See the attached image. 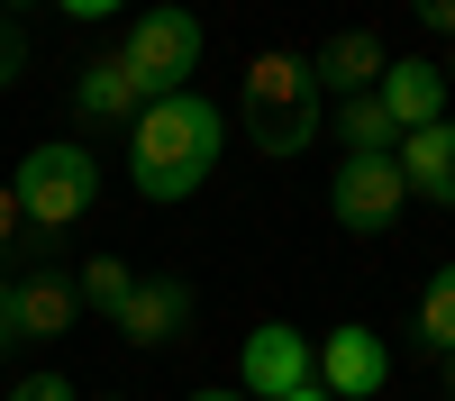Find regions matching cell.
<instances>
[{"mask_svg": "<svg viewBox=\"0 0 455 401\" xmlns=\"http://www.w3.org/2000/svg\"><path fill=\"white\" fill-rule=\"evenodd\" d=\"M109 401H119V392H109Z\"/></svg>", "mask_w": 455, "mask_h": 401, "instance_id": "27", "label": "cell"}, {"mask_svg": "<svg viewBox=\"0 0 455 401\" xmlns=\"http://www.w3.org/2000/svg\"><path fill=\"white\" fill-rule=\"evenodd\" d=\"M19 237H28V210H19L10 182H0V246H19Z\"/></svg>", "mask_w": 455, "mask_h": 401, "instance_id": "19", "label": "cell"}, {"mask_svg": "<svg viewBox=\"0 0 455 401\" xmlns=\"http://www.w3.org/2000/svg\"><path fill=\"white\" fill-rule=\"evenodd\" d=\"M328 128H337V146H347V156H401V128H392V109L373 100V92L328 100Z\"/></svg>", "mask_w": 455, "mask_h": 401, "instance_id": "13", "label": "cell"}, {"mask_svg": "<svg viewBox=\"0 0 455 401\" xmlns=\"http://www.w3.org/2000/svg\"><path fill=\"white\" fill-rule=\"evenodd\" d=\"M109 319H119V338H128V347H164L173 328L192 319V283H137Z\"/></svg>", "mask_w": 455, "mask_h": 401, "instance_id": "11", "label": "cell"}, {"mask_svg": "<svg viewBox=\"0 0 455 401\" xmlns=\"http://www.w3.org/2000/svg\"><path fill=\"white\" fill-rule=\"evenodd\" d=\"M201 19L192 10H146L137 28H128V46H119V64L137 73V92L146 100H173V92H192V64H201Z\"/></svg>", "mask_w": 455, "mask_h": 401, "instance_id": "4", "label": "cell"}, {"mask_svg": "<svg viewBox=\"0 0 455 401\" xmlns=\"http://www.w3.org/2000/svg\"><path fill=\"white\" fill-rule=\"evenodd\" d=\"M19 338V301H10V283H0V347Z\"/></svg>", "mask_w": 455, "mask_h": 401, "instance_id": "22", "label": "cell"}, {"mask_svg": "<svg viewBox=\"0 0 455 401\" xmlns=\"http://www.w3.org/2000/svg\"><path fill=\"white\" fill-rule=\"evenodd\" d=\"M10 301H19V338H64V328L83 319V292H73L64 274H28V283H10Z\"/></svg>", "mask_w": 455, "mask_h": 401, "instance_id": "12", "label": "cell"}, {"mask_svg": "<svg viewBox=\"0 0 455 401\" xmlns=\"http://www.w3.org/2000/svg\"><path fill=\"white\" fill-rule=\"evenodd\" d=\"M392 164H401V182H410L419 201L455 210V119H437V128H410Z\"/></svg>", "mask_w": 455, "mask_h": 401, "instance_id": "10", "label": "cell"}, {"mask_svg": "<svg viewBox=\"0 0 455 401\" xmlns=\"http://www.w3.org/2000/svg\"><path fill=\"white\" fill-rule=\"evenodd\" d=\"M55 10H64V19H83V28H92V19H119V10H128V0H55Z\"/></svg>", "mask_w": 455, "mask_h": 401, "instance_id": "20", "label": "cell"}, {"mask_svg": "<svg viewBox=\"0 0 455 401\" xmlns=\"http://www.w3.org/2000/svg\"><path fill=\"white\" fill-rule=\"evenodd\" d=\"M246 137H255V156H300L319 128H328V92H319V64L310 55H255L246 64Z\"/></svg>", "mask_w": 455, "mask_h": 401, "instance_id": "2", "label": "cell"}, {"mask_svg": "<svg viewBox=\"0 0 455 401\" xmlns=\"http://www.w3.org/2000/svg\"><path fill=\"white\" fill-rule=\"evenodd\" d=\"M310 64H319V92H337V100H355V92H373V83L392 73V55H383V36H373V28H337Z\"/></svg>", "mask_w": 455, "mask_h": 401, "instance_id": "9", "label": "cell"}, {"mask_svg": "<svg viewBox=\"0 0 455 401\" xmlns=\"http://www.w3.org/2000/svg\"><path fill=\"white\" fill-rule=\"evenodd\" d=\"M192 401H246V392H192Z\"/></svg>", "mask_w": 455, "mask_h": 401, "instance_id": "24", "label": "cell"}, {"mask_svg": "<svg viewBox=\"0 0 455 401\" xmlns=\"http://www.w3.org/2000/svg\"><path fill=\"white\" fill-rule=\"evenodd\" d=\"M419 347H428V356H437V347L455 356V265H437L428 292H419Z\"/></svg>", "mask_w": 455, "mask_h": 401, "instance_id": "15", "label": "cell"}, {"mask_svg": "<svg viewBox=\"0 0 455 401\" xmlns=\"http://www.w3.org/2000/svg\"><path fill=\"white\" fill-rule=\"evenodd\" d=\"M19 73H28V36H19V19H10V10H0V92H10Z\"/></svg>", "mask_w": 455, "mask_h": 401, "instance_id": "17", "label": "cell"}, {"mask_svg": "<svg viewBox=\"0 0 455 401\" xmlns=\"http://www.w3.org/2000/svg\"><path fill=\"white\" fill-rule=\"evenodd\" d=\"M446 92H455V55H446Z\"/></svg>", "mask_w": 455, "mask_h": 401, "instance_id": "25", "label": "cell"}, {"mask_svg": "<svg viewBox=\"0 0 455 401\" xmlns=\"http://www.w3.org/2000/svg\"><path fill=\"white\" fill-rule=\"evenodd\" d=\"M373 100H383V109H392V128L410 137V128H437L455 92H446V64H437V55H392V73L373 83Z\"/></svg>", "mask_w": 455, "mask_h": 401, "instance_id": "8", "label": "cell"}, {"mask_svg": "<svg viewBox=\"0 0 455 401\" xmlns=\"http://www.w3.org/2000/svg\"><path fill=\"white\" fill-rule=\"evenodd\" d=\"M401 201H410V182H401L392 156H347V164L328 173V219H337V229H355V237L392 229Z\"/></svg>", "mask_w": 455, "mask_h": 401, "instance_id": "6", "label": "cell"}, {"mask_svg": "<svg viewBox=\"0 0 455 401\" xmlns=\"http://www.w3.org/2000/svg\"><path fill=\"white\" fill-rule=\"evenodd\" d=\"M10 192H19V210H28V229H73V219L92 210V192H100V164L83 156V146H28L19 156V173H10Z\"/></svg>", "mask_w": 455, "mask_h": 401, "instance_id": "3", "label": "cell"}, {"mask_svg": "<svg viewBox=\"0 0 455 401\" xmlns=\"http://www.w3.org/2000/svg\"><path fill=\"white\" fill-rule=\"evenodd\" d=\"M73 100H83V119H137V109H146V92H137V73H128L119 55H100V64H83V83H73Z\"/></svg>", "mask_w": 455, "mask_h": 401, "instance_id": "14", "label": "cell"}, {"mask_svg": "<svg viewBox=\"0 0 455 401\" xmlns=\"http://www.w3.org/2000/svg\"><path fill=\"white\" fill-rule=\"evenodd\" d=\"M446 392H455V374H446Z\"/></svg>", "mask_w": 455, "mask_h": 401, "instance_id": "26", "label": "cell"}, {"mask_svg": "<svg viewBox=\"0 0 455 401\" xmlns=\"http://www.w3.org/2000/svg\"><path fill=\"white\" fill-rule=\"evenodd\" d=\"M73 292H83V310H119L128 292H137V274L119 265V255H92V265H83V283H73Z\"/></svg>", "mask_w": 455, "mask_h": 401, "instance_id": "16", "label": "cell"}, {"mask_svg": "<svg viewBox=\"0 0 455 401\" xmlns=\"http://www.w3.org/2000/svg\"><path fill=\"white\" fill-rule=\"evenodd\" d=\"M10 401H73V383L64 374H28V383H10Z\"/></svg>", "mask_w": 455, "mask_h": 401, "instance_id": "18", "label": "cell"}, {"mask_svg": "<svg viewBox=\"0 0 455 401\" xmlns=\"http://www.w3.org/2000/svg\"><path fill=\"white\" fill-rule=\"evenodd\" d=\"M446 401H455V392H446Z\"/></svg>", "mask_w": 455, "mask_h": 401, "instance_id": "28", "label": "cell"}, {"mask_svg": "<svg viewBox=\"0 0 455 401\" xmlns=\"http://www.w3.org/2000/svg\"><path fill=\"white\" fill-rule=\"evenodd\" d=\"M410 10H419V28H446L455 36V0H410Z\"/></svg>", "mask_w": 455, "mask_h": 401, "instance_id": "21", "label": "cell"}, {"mask_svg": "<svg viewBox=\"0 0 455 401\" xmlns=\"http://www.w3.org/2000/svg\"><path fill=\"white\" fill-rule=\"evenodd\" d=\"M283 401H337V392H319V383H310V392H283Z\"/></svg>", "mask_w": 455, "mask_h": 401, "instance_id": "23", "label": "cell"}, {"mask_svg": "<svg viewBox=\"0 0 455 401\" xmlns=\"http://www.w3.org/2000/svg\"><path fill=\"white\" fill-rule=\"evenodd\" d=\"M310 374H319V347L300 338L291 319H255V328H246V347H237V383H246V401L310 392Z\"/></svg>", "mask_w": 455, "mask_h": 401, "instance_id": "5", "label": "cell"}, {"mask_svg": "<svg viewBox=\"0 0 455 401\" xmlns=\"http://www.w3.org/2000/svg\"><path fill=\"white\" fill-rule=\"evenodd\" d=\"M219 100L201 92H173V100H146L128 119V173L146 201H192L201 182L219 173Z\"/></svg>", "mask_w": 455, "mask_h": 401, "instance_id": "1", "label": "cell"}, {"mask_svg": "<svg viewBox=\"0 0 455 401\" xmlns=\"http://www.w3.org/2000/svg\"><path fill=\"white\" fill-rule=\"evenodd\" d=\"M383 383H392V347L373 338L364 319H337L328 338H319V392L355 401V392H383Z\"/></svg>", "mask_w": 455, "mask_h": 401, "instance_id": "7", "label": "cell"}]
</instances>
